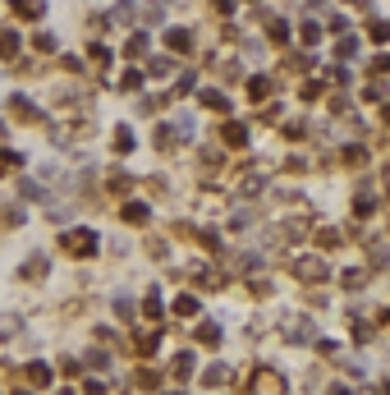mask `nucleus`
Masks as SVG:
<instances>
[{
  "mask_svg": "<svg viewBox=\"0 0 390 395\" xmlns=\"http://www.w3.org/2000/svg\"><path fill=\"white\" fill-rule=\"evenodd\" d=\"M372 42H390V23H372Z\"/></svg>",
  "mask_w": 390,
  "mask_h": 395,
  "instance_id": "obj_6",
  "label": "nucleus"
},
{
  "mask_svg": "<svg viewBox=\"0 0 390 395\" xmlns=\"http://www.w3.org/2000/svg\"><path fill=\"white\" fill-rule=\"evenodd\" d=\"M14 9H18V14H42V9H46V0H14Z\"/></svg>",
  "mask_w": 390,
  "mask_h": 395,
  "instance_id": "obj_2",
  "label": "nucleus"
},
{
  "mask_svg": "<svg viewBox=\"0 0 390 395\" xmlns=\"http://www.w3.org/2000/svg\"><path fill=\"white\" fill-rule=\"evenodd\" d=\"M202 106H211V111H225V97H221V92H202Z\"/></svg>",
  "mask_w": 390,
  "mask_h": 395,
  "instance_id": "obj_5",
  "label": "nucleus"
},
{
  "mask_svg": "<svg viewBox=\"0 0 390 395\" xmlns=\"http://www.w3.org/2000/svg\"><path fill=\"white\" fill-rule=\"evenodd\" d=\"M124 221H133V226L147 221V207H143V202H129V207H124Z\"/></svg>",
  "mask_w": 390,
  "mask_h": 395,
  "instance_id": "obj_3",
  "label": "nucleus"
},
{
  "mask_svg": "<svg viewBox=\"0 0 390 395\" xmlns=\"http://www.w3.org/2000/svg\"><path fill=\"white\" fill-rule=\"evenodd\" d=\"M165 42H170V46H174V51H184V46H189V33H184V28H174V33H170V37H165Z\"/></svg>",
  "mask_w": 390,
  "mask_h": 395,
  "instance_id": "obj_4",
  "label": "nucleus"
},
{
  "mask_svg": "<svg viewBox=\"0 0 390 395\" xmlns=\"http://www.w3.org/2000/svg\"><path fill=\"white\" fill-rule=\"evenodd\" d=\"M65 248L78 257H87V253H96V235L92 230H74V235H65Z\"/></svg>",
  "mask_w": 390,
  "mask_h": 395,
  "instance_id": "obj_1",
  "label": "nucleus"
},
{
  "mask_svg": "<svg viewBox=\"0 0 390 395\" xmlns=\"http://www.w3.org/2000/svg\"><path fill=\"white\" fill-rule=\"evenodd\" d=\"M225 138L234 143V148H239V143H248V138H243V129H239V124H230V129H225Z\"/></svg>",
  "mask_w": 390,
  "mask_h": 395,
  "instance_id": "obj_7",
  "label": "nucleus"
}]
</instances>
